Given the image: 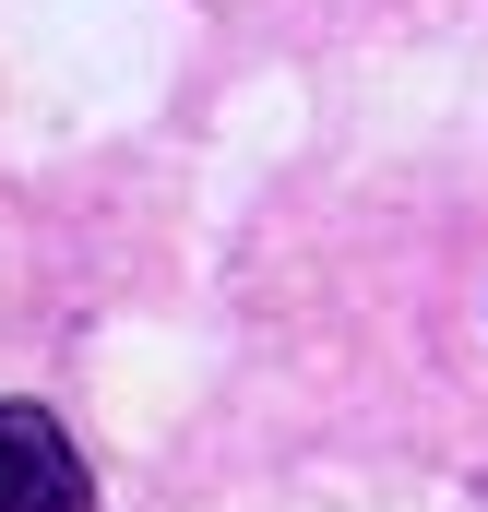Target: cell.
Returning <instances> with one entry per match:
<instances>
[{
    "instance_id": "obj_1",
    "label": "cell",
    "mask_w": 488,
    "mask_h": 512,
    "mask_svg": "<svg viewBox=\"0 0 488 512\" xmlns=\"http://www.w3.org/2000/svg\"><path fill=\"white\" fill-rule=\"evenodd\" d=\"M0 512H96V477L48 405H0Z\"/></svg>"
}]
</instances>
